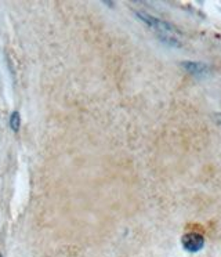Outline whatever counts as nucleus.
I'll list each match as a JSON object with an SVG mask.
<instances>
[{"instance_id":"nucleus-5","label":"nucleus","mask_w":221,"mask_h":257,"mask_svg":"<svg viewBox=\"0 0 221 257\" xmlns=\"http://www.w3.org/2000/svg\"><path fill=\"white\" fill-rule=\"evenodd\" d=\"M220 119H221V115H220ZM220 122H221V120H220Z\"/></svg>"},{"instance_id":"nucleus-1","label":"nucleus","mask_w":221,"mask_h":257,"mask_svg":"<svg viewBox=\"0 0 221 257\" xmlns=\"http://www.w3.org/2000/svg\"><path fill=\"white\" fill-rule=\"evenodd\" d=\"M136 16L141 23H144L148 28L154 31L155 35L158 36V39L162 43L170 46V47H181V34L174 25H171L170 23L163 21V20H160V18L155 17L152 14L145 12H137Z\"/></svg>"},{"instance_id":"nucleus-3","label":"nucleus","mask_w":221,"mask_h":257,"mask_svg":"<svg viewBox=\"0 0 221 257\" xmlns=\"http://www.w3.org/2000/svg\"><path fill=\"white\" fill-rule=\"evenodd\" d=\"M182 68L187 71L189 75L192 76H196V78H200V76H206L209 75L210 68L207 64H203V62L199 61H185L182 62Z\"/></svg>"},{"instance_id":"nucleus-6","label":"nucleus","mask_w":221,"mask_h":257,"mask_svg":"<svg viewBox=\"0 0 221 257\" xmlns=\"http://www.w3.org/2000/svg\"><path fill=\"white\" fill-rule=\"evenodd\" d=\"M0 257H2V254H0Z\"/></svg>"},{"instance_id":"nucleus-4","label":"nucleus","mask_w":221,"mask_h":257,"mask_svg":"<svg viewBox=\"0 0 221 257\" xmlns=\"http://www.w3.org/2000/svg\"><path fill=\"white\" fill-rule=\"evenodd\" d=\"M11 128L17 132L18 128H20V123H21V119H20V115H18V112H14L13 115H11Z\"/></svg>"},{"instance_id":"nucleus-2","label":"nucleus","mask_w":221,"mask_h":257,"mask_svg":"<svg viewBox=\"0 0 221 257\" xmlns=\"http://www.w3.org/2000/svg\"><path fill=\"white\" fill-rule=\"evenodd\" d=\"M204 236L199 232H188L181 238L182 247L188 251V253H198L204 247Z\"/></svg>"}]
</instances>
